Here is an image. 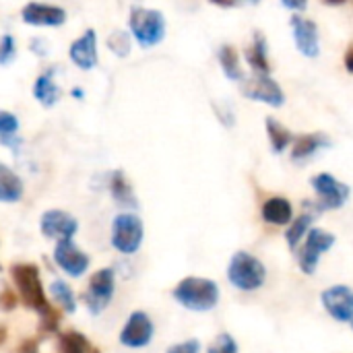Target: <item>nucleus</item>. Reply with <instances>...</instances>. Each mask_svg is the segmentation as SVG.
<instances>
[{
  "instance_id": "obj_1",
  "label": "nucleus",
  "mask_w": 353,
  "mask_h": 353,
  "mask_svg": "<svg viewBox=\"0 0 353 353\" xmlns=\"http://www.w3.org/2000/svg\"><path fill=\"white\" fill-rule=\"evenodd\" d=\"M172 296L182 308L192 312H209L219 302V288L213 279L186 277L174 288Z\"/></svg>"
},
{
  "instance_id": "obj_2",
  "label": "nucleus",
  "mask_w": 353,
  "mask_h": 353,
  "mask_svg": "<svg viewBox=\"0 0 353 353\" xmlns=\"http://www.w3.org/2000/svg\"><path fill=\"white\" fill-rule=\"evenodd\" d=\"M10 277L14 283V290L19 294V300L23 302L25 308L41 314L50 308L48 298L43 294V285H41V277H39V269L35 265L29 263H19L10 267Z\"/></svg>"
},
{
  "instance_id": "obj_3",
  "label": "nucleus",
  "mask_w": 353,
  "mask_h": 353,
  "mask_svg": "<svg viewBox=\"0 0 353 353\" xmlns=\"http://www.w3.org/2000/svg\"><path fill=\"white\" fill-rule=\"evenodd\" d=\"M128 29L134 41L149 50L163 41L165 37V17L157 8L132 6L128 14Z\"/></svg>"
},
{
  "instance_id": "obj_4",
  "label": "nucleus",
  "mask_w": 353,
  "mask_h": 353,
  "mask_svg": "<svg viewBox=\"0 0 353 353\" xmlns=\"http://www.w3.org/2000/svg\"><path fill=\"white\" fill-rule=\"evenodd\" d=\"M228 279H230V283H232L236 290L254 292V290L263 288V283H265V279H267V269H265V265H263L256 256H252V254L240 250V252H236V254L232 256V261H230Z\"/></svg>"
},
{
  "instance_id": "obj_5",
  "label": "nucleus",
  "mask_w": 353,
  "mask_h": 353,
  "mask_svg": "<svg viewBox=\"0 0 353 353\" xmlns=\"http://www.w3.org/2000/svg\"><path fill=\"white\" fill-rule=\"evenodd\" d=\"M143 221L132 213H120L112 223V246L122 254H134L143 244Z\"/></svg>"
},
{
  "instance_id": "obj_6",
  "label": "nucleus",
  "mask_w": 353,
  "mask_h": 353,
  "mask_svg": "<svg viewBox=\"0 0 353 353\" xmlns=\"http://www.w3.org/2000/svg\"><path fill=\"white\" fill-rule=\"evenodd\" d=\"M114 288H116V277L112 269H99L97 273H93V277L89 279V288L83 296L89 314L97 316L110 306L114 298Z\"/></svg>"
},
{
  "instance_id": "obj_7",
  "label": "nucleus",
  "mask_w": 353,
  "mask_h": 353,
  "mask_svg": "<svg viewBox=\"0 0 353 353\" xmlns=\"http://www.w3.org/2000/svg\"><path fill=\"white\" fill-rule=\"evenodd\" d=\"M335 246V236L327 230H321V228H312L308 234H306V242L298 254V265L302 269V273L306 275H314L316 267H319V261L321 256L331 250Z\"/></svg>"
},
{
  "instance_id": "obj_8",
  "label": "nucleus",
  "mask_w": 353,
  "mask_h": 353,
  "mask_svg": "<svg viewBox=\"0 0 353 353\" xmlns=\"http://www.w3.org/2000/svg\"><path fill=\"white\" fill-rule=\"evenodd\" d=\"M310 184L319 196L316 207L323 211H333V209H341L347 199H350V186L339 182L337 178H333L331 174H316L310 178Z\"/></svg>"
},
{
  "instance_id": "obj_9",
  "label": "nucleus",
  "mask_w": 353,
  "mask_h": 353,
  "mask_svg": "<svg viewBox=\"0 0 353 353\" xmlns=\"http://www.w3.org/2000/svg\"><path fill=\"white\" fill-rule=\"evenodd\" d=\"M242 95L252 99V101L267 103L271 108H281L285 103L283 89L269 74H252L250 79H244L242 81Z\"/></svg>"
},
{
  "instance_id": "obj_10",
  "label": "nucleus",
  "mask_w": 353,
  "mask_h": 353,
  "mask_svg": "<svg viewBox=\"0 0 353 353\" xmlns=\"http://www.w3.org/2000/svg\"><path fill=\"white\" fill-rule=\"evenodd\" d=\"M66 19V10L50 2H27L21 8V21L29 27H62Z\"/></svg>"
},
{
  "instance_id": "obj_11",
  "label": "nucleus",
  "mask_w": 353,
  "mask_h": 353,
  "mask_svg": "<svg viewBox=\"0 0 353 353\" xmlns=\"http://www.w3.org/2000/svg\"><path fill=\"white\" fill-rule=\"evenodd\" d=\"M153 323L149 319V314L137 310L128 316L124 329L120 331V343L124 347H130V350H141V347H147L153 339Z\"/></svg>"
},
{
  "instance_id": "obj_12",
  "label": "nucleus",
  "mask_w": 353,
  "mask_h": 353,
  "mask_svg": "<svg viewBox=\"0 0 353 353\" xmlns=\"http://www.w3.org/2000/svg\"><path fill=\"white\" fill-rule=\"evenodd\" d=\"M68 58L70 62L81 68V70H93L99 62V52H97V33L95 29H85L68 48Z\"/></svg>"
},
{
  "instance_id": "obj_13",
  "label": "nucleus",
  "mask_w": 353,
  "mask_h": 353,
  "mask_svg": "<svg viewBox=\"0 0 353 353\" xmlns=\"http://www.w3.org/2000/svg\"><path fill=\"white\" fill-rule=\"evenodd\" d=\"M39 230L50 240H70L79 232V221L60 209H50L39 219Z\"/></svg>"
},
{
  "instance_id": "obj_14",
  "label": "nucleus",
  "mask_w": 353,
  "mask_h": 353,
  "mask_svg": "<svg viewBox=\"0 0 353 353\" xmlns=\"http://www.w3.org/2000/svg\"><path fill=\"white\" fill-rule=\"evenodd\" d=\"M323 306L331 319L337 323H352L353 321V290L347 285H333L321 294Z\"/></svg>"
},
{
  "instance_id": "obj_15",
  "label": "nucleus",
  "mask_w": 353,
  "mask_h": 353,
  "mask_svg": "<svg viewBox=\"0 0 353 353\" xmlns=\"http://www.w3.org/2000/svg\"><path fill=\"white\" fill-rule=\"evenodd\" d=\"M54 263L70 277H81L89 269V256L72 240H60L54 248Z\"/></svg>"
},
{
  "instance_id": "obj_16",
  "label": "nucleus",
  "mask_w": 353,
  "mask_h": 353,
  "mask_svg": "<svg viewBox=\"0 0 353 353\" xmlns=\"http://www.w3.org/2000/svg\"><path fill=\"white\" fill-rule=\"evenodd\" d=\"M292 33L294 41L306 58H316L321 54V37H319V27L312 19L294 14L292 17Z\"/></svg>"
},
{
  "instance_id": "obj_17",
  "label": "nucleus",
  "mask_w": 353,
  "mask_h": 353,
  "mask_svg": "<svg viewBox=\"0 0 353 353\" xmlns=\"http://www.w3.org/2000/svg\"><path fill=\"white\" fill-rule=\"evenodd\" d=\"M54 74H56V66L43 70V72L35 79V83H33V89H31V91H33L35 101H37L41 108H54V105L60 101V97H62V91H60V87H58Z\"/></svg>"
},
{
  "instance_id": "obj_18",
  "label": "nucleus",
  "mask_w": 353,
  "mask_h": 353,
  "mask_svg": "<svg viewBox=\"0 0 353 353\" xmlns=\"http://www.w3.org/2000/svg\"><path fill=\"white\" fill-rule=\"evenodd\" d=\"M331 147V139L323 132H310V134H302L294 141L292 147V161L296 163H304L308 159H312L321 149H329Z\"/></svg>"
},
{
  "instance_id": "obj_19",
  "label": "nucleus",
  "mask_w": 353,
  "mask_h": 353,
  "mask_svg": "<svg viewBox=\"0 0 353 353\" xmlns=\"http://www.w3.org/2000/svg\"><path fill=\"white\" fill-rule=\"evenodd\" d=\"M246 62L252 68L254 74H269L271 62H269V43L267 37L261 31H254L250 46L246 48Z\"/></svg>"
},
{
  "instance_id": "obj_20",
  "label": "nucleus",
  "mask_w": 353,
  "mask_h": 353,
  "mask_svg": "<svg viewBox=\"0 0 353 353\" xmlns=\"http://www.w3.org/2000/svg\"><path fill=\"white\" fill-rule=\"evenodd\" d=\"M261 215L267 223H273V225H290L292 223V217H294V207L288 199L283 196H273L269 201H265L263 209H261Z\"/></svg>"
},
{
  "instance_id": "obj_21",
  "label": "nucleus",
  "mask_w": 353,
  "mask_h": 353,
  "mask_svg": "<svg viewBox=\"0 0 353 353\" xmlns=\"http://www.w3.org/2000/svg\"><path fill=\"white\" fill-rule=\"evenodd\" d=\"M23 180L6 163L0 161V203H19L23 199Z\"/></svg>"
},
{
  "instance_id": "obj_22",
  "label": "nucleus",
  "mask_w": 353,
  "mask_h": 353,
  "mask_svg": "<svg viewBox=\"0 0 353 353\" xmlns=\"http://www.w3.org/2000/svg\"><path fill=\"white\" fill-rule=\"evenodd\" d=\"M108 188H110L114 201H116L120 207H132V209L139 207L137 196H134V192H132V188H130V184H128V180H126V176H124L122 170H116V172L110 174V178H108Z\"/></svg>"
},
{
  "instance_id": "obj_23",
  "label": "nucleus",
  "mask_w": 353,
  "mask_h": 353,
  "mask_svg": "<svg viewBox=\"0 0 353 353\" xmlns=\"http://www.w3.org/2000/svg\"><path fill=\"white\" fill-rule=\"evenodd\" d=\"M219 64H221L223 74L230 81H236V83L244 81V68L240 64V54L232 43H223L219 48Z\"/></svg>"
},
{
  "instance_id": "obj_24",
  "label": "nucleus",
  "mask_w": 353,
  "mask_h": 353,
  "mask_svg": "<svg viewBox=\"0 0 353 353\" xmlns=\"http://www.w3.org/2000/svg\"><path fill=\"white\" fill-rule=\"evenodd\" d=\"M265 128H267V137L271 143V149L275 153H283L292 143H294V134L288 126H283L279 120L275 118H267L265 120Z\"/></svg>"
},
{
  "instance_id": "obj_25",
  "label": "nucleus",
  "mask_w": 353,
  "mask_h": 353,
  "mask_svg": "<svg viewBox=\"0 0 353 353\" xmlns=\"http://www.w3.org/2000/svg\"><path fill=\"white\" fill-rule=\"evenodd\" d=\"M312 221H314V215H312V213H304V215H300L298 219H292V223L288 225V232H285V242H288V246H290L292 250H296L298 244H300V242L306 238V234L312 230V228H310Z\"/></svg>"
},
{
  "instance_id": "obj_26",
  "label": "nucleus",
  "mask_w": 353,
  "mask_h": 353,
  "mask_svg": "<svg viewBox=\"0 0 353 353\" xmlns=\"http://www.w3.org/2000/svg\"><path fill=\"white\" fill-rule=\"evenodd\" d=\"M50 294H52V298H54V302L64 310V312H68V314H72L74 310H77V300H74V294H72V290L64 283V281H54L52 285H50Z\"/></svg>"
},
{
  "instance_id": "obj_27",
  "label": "nucleus",
  "mask_w": 353,
  "mask_h": 353,
  "mask_svg": "<svg viewBox=\"0 0 353 353\" xmlns=\"http://www.w3.org/2000/svg\"><path fill=\"white\" fill-rule=\"evenodd\" d=\"M105 46H108V50H110L114 56H118V58H126V56L130 54V50H132L130 33H128V31H124V29H116V31H112V33L108 35Z\"/></svg>"
},
{
  "instance_id": "obj_28",
  "label": "nucleus",
  "mask_w": 353,
  "mask_h": 353,
  "mask_svg": "<svg viewBox=\"0 0 353 353\" xmlns=\"http://www.w3.org/2000/svg\"><path fill=\"white\" fill-rule=\"evenodd\" d=\"M91 347L79 333H60L58 335V353H89Z\"/></svg>"
},
{
  "instance_id": "obj_29",
  "label": "nucleus",
  "mask_w": 353,
  "mask_h": 353,
  "mask_svg": "<svg viewBox=\"0 0 353 353\" xmlns=\"http://www.w3.org/2000/svg\"><path fill=\"white\" fill-rule=\"evenodd\" d=\"M17 58V39L10 33L0 35V66H10Z\"/></svg>"
},
{
  "instance_id": "obj_30",
  "label": "nucleus",
  "mask_w": 353,
  "mask_h": 353,
  "mask_svg": "<svg viewBox=\"0 0 353 353\" xmlns=\"http://www.w3.org/2000/svg\"><path fill=\"white\" fill-rule=\"evenodd\" d=\"M19 134V118L12 112L0 110V141Z\"/></svg>"
},
{
  "instance_id": "obj_31",
  "label": "nucleus",
  "mask_w": 353,
  "mask_h": 353,
  "mask_svg": "<svg viewBox=\"0 0 353 353\" xmlns=\"http://www.w3.org/2000/svg\"><path fill=\"white\" fill-rule=\"evenodd\" d=\"M58 325H60V312L54 310L52 306L39 314V333L41 335H52L58 331Z\"/></svg>"
},
{
  "instance_id": "obj_32",
  "label": "nucleus",
  "mask_w": 353,
  "mask_h": 353,
  "mask_svg": "<svg viewBox=\"0 0 353 353\" xmlns=\"http://www.w3.org/2000/svg\"><path fill=\"white\" fill-rule=\"evenodd\" d=\"M207 353H238V343H236V339L230 333H221L207 347Z\"/></svg>"
},
{
  "instance_id": "obj_33",
  "label": "nucleus",
  "mask_w": 353,
  "mask_h": 353,
  "mask_svg": "<svg viewBox=\"0 0 353 353\" xmlns=\"http://www.w3.org/2000/svg\"><path fill=\"white\" fill-rule=\"evenodd\" d=\"M17 302H19V298L14 296V292L10 288H4L0 292V310L2 312H12L17 308Z\"/></svg>"
},
{
  "instance_id": "obj_34",
  "label": "nucleus",
  "mask_w": 353,
  "mask_h": 353,
  "mask_svg": "<svg viewBox=\"0 0 353 353\" xmlns=\"http://www.w3.org/2000/svg\"><path fill=\"white\" fill-rule=\"evenodd\" d=\"M165 353H201V343L196 339H190V341H182V343H176L172 345Z\"/></svg>"
},
{
  "instance_id": "obj_35",
  "label": "nucleus",
  "mask_w": 353,
  "mask_h": 353,
  "mask_svg": "<svg viewBox=\"0 0 353 353\" xmlns=\"http://www.w3.org/2000/svg\"><path fill=\"white\" fill-rule=\"evenodd\" d=\"M29 50H31L37 58H46V56L50 54V43H48V39H43V37H33V39L29 41Z\"/></svg>"
},
{
  "instance_id": "obj_36",
  "label": "nucleus",
  "mask_w": 353,
  "mask_h": 353,
  "mask_svg": "<svg viewBox=\"0 0 353 353\" xmlns=\"http://www.w3.org/2000/svg\"><path fill=\"white\" fill-rule=\"evenodd\" d=\"M14 353H39V341L37 339H25L19 343Z\"/></svg>"
},
{
  "instance_id": "obj_37",
  "label": "nucleus",
  "mask_w": 353,
  "mask_h": 353,
  "mask_svg": "<svg viewBox=\"0 0 353 353\" xmlns=\"http://www.w3.org/2000/svg\"><path fill=\"white\" fill-rule=\"evenodd\" d=\"M281 4H283L285 8H290V10L302 12V10H306V6H308V0H281Z\"/></svg>"
},
{
  "instance_id": "obj_38",
  "label": "nucleus",
  "mask_w": 353,
  "mask_h": 353,
  "mask_svg": "<svg viewBox=\"0 0 353 353\" xmlns=\"http://www.w3.org/2000/svg\"><path fill=\"white\" fill-rule=\"evenodd\" d=\"M343 64H345V70L350 74H353V43H350V48H347V52L343 56Z\"/></svg>"
},
{
  "instance_id": "obj_39",
  "label": "nucleus",
  "mask_w": 353,
  "mask_h": 353,
  "mask_svg": "<svg viewBox=\"0 0 353 353\" xmlns=\"http://www.w3.org/2000/svg\"><path fill=\"white\" fill-rule=\"evenodd\" d=\"M209 2H213V4H217L221 8H234L240 0H209Z\"/></svg>"
},
{
  "instance_id": "obj_40",
  "label": "nucleus",
  "mask_w": 353,
  "mask_h": 353,
  "mask_svg": "<svg viewBox=\"0 0 353 353\" xmlns=\"http://www.w3.org/2000/svg\"><path fill=\"white\" fill-rule=\"evenodd\" d=\"M70 95H72L74 99H83V97H85V89H81V87H72Z\"/></svg>"
},
{
  "instance_id": "obj_41",
  "label": "nucleus",
  "mask_w": 353,
  "mask_h": 353,
  "mask_svg": "<svg viewBox=\"0 0 353 353\" xmlns=\"http://www.w3.org/2000/svg\"><path fill=\"white\" fill-rule=\"evenodd\" d=\"M4 341H6V329H4V327L0 325V345H2Z\"/></svg>"
},
{
  "instance_id": "obj_42",
  "label": "nucleus",
  "mask_w": 353,
  "mask_h": 353,
  "mask_svg": "<svg viewBox=\"0 0 353 353\" xmlns=\"http://www.w3.org/2000/svg\"><path fill=\"white\" fill-rule=\"evenodd\" d=\"M327 4H333V6H337V4H345V2H350V0H325Z\"/></svg>"
},
{
  "instance_id": "obj_43",
  "label": "nucleus",
  "mask_w": 353,
  "mask_h": 353,
  "mask_svg": "<svg viewBox=\"0 0 353 353\" xmlns=\"http://www.w3.org/2000/svg\"><path fill=\"white\" fill-rule=\"evenodd\" d=\"M240 2H246V4H261V0H240Z\"/></svg>"
},
{
  "instance_id": "obj_44",
  "label": "nucleus",
  "mask_w": 353,
  "mask_h": 353,
  "mask_svg": "<svg viewBox=\"0 0 353 353\" xmlns=\"http://www.w3.org/2000/svg\"><path fill=\"white\" fill-rule=\"evenodd\" d=\"M352 329H353V321H352Z\"/></svg>"
}]
</instances>
